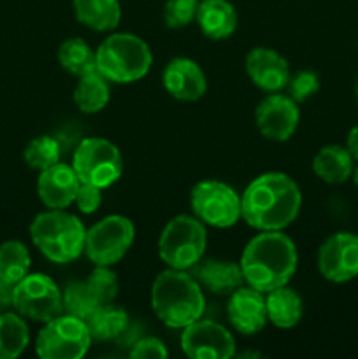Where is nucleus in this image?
<instances>
[{"label": "nucleus", "mask_w": 358, "mask_h": 359, "mask_svg": "<svg viewBox=\"0 0 358 359\" xmlns=\"http://www.w3.org/2000/svg\"><path fill=\"white\" fill-rule=\"evenodd\" d=\"M300 205V188L283 172L258 175L241 196L242 219L258 231L284 230L297 219Z\"/></svg>", "instance_id": "f257e3e1"}, {"label": "nucleus", "mask_w": 358, "mask_h": 359, "mask_svg": "<svg viewBox=\"0 0 358 359\" xmlns=\"http://www.w3.org/2000/svg\"><path fill=\"white\" fill-rule=\"evenodd\" d=\"M248 286L269 293L286 286L298 265L295 242L283 231H262L246 244L239 262Z\"/></svg>", "instance_id": "f03ea898"}, {"label": "nucleus", "mask_w": 358, "mask_h": 359, "mask_svg": "<svg viewBox=\"0 0 358 359\" xmlns=\"http://www.w3.org/2000/svg\"><path fill=\"white\" fill-rule=\"evenodd\" d=\"M151 309L165 326L185 330L206 311L202 286L186 270H164L151 286Z\"/></svg>", "instance_id": "7ed1b4c3"}, {"label": "nucleus", "mask_w": 358, "mask_h": 359, "mask_svg": "<svg viewBox=\"0 0 358 359\" xmlns=\"http://www.w3.org/2000/svg\"><path fill=\"white\" fill-rule=\"evenodd\" d=\"M30 238L49 262L63 265L77 259L84 251L86 228L65 209H49L34 217Z\"/></svg>", "instance_id": "20e7f679"}, {"label": "nucleus", "mask_w": 358, "mask_h": 359, "mask_svg": "<svg viewBox=\"0 0 358 359\" xmlns=\"http://www.w3.org/2000/svg\"><path fill=\"white\" fill-rule=\"evenodd\" d=\"M97 70L116 84H130L142 79L151 69L153 55L146 42L133 34H112L95 51Z\"/></svg>", "instance_id": "39448f33"}, {"label": "nucleus", "mask_w": 358, "mask_h": 359, "mask_svg": "<svg viewBox=\"0 0 358 359\" xmlns=\"http://www.w3.org/2000/svg\"><path fill=\"white\" fill-rule=\"evenodd\" d=\"M207 248V231L197 216L181 214L165 224L158 238V255L168 269H193Z\"/></svg>", "instance_id": "423d86ee"}, {"label": "nucleus", "mask_w": 358, "mask_h": 359, "mask_svg": "<svg viewBox=\"0 0 358 359\" xmlns=\"http://www.w3.org/2000/svg\"><path fill=\"white\" fill-rule=\"evenodd\" d=\"M72 168L81 182L109 188L123 174V156L107 139L88 137L79 142L72 156Z\"/></svg>", "instance_id": "0eeeda50"}, {"label": "nucleus", "mask_w": 358, "mask_h": 359, "mask_svg": "<svg viewBox=\"0 0 358 359\" xmlns=\"http://www.w3.org/2000/svg\"><path fill=\"white\" fill-rule=\"evenodd\" d=\"M90 344L86 323L63 312L44 323L35 340V353L42 359H79L88 353Z\"/></svg>", "instance_id": "6e6552de"}, {"label": "nucleus", "mask_w": 358, "mask_h": 359, "mask_svg": "<svg viewBox=\"0 0 358 359\" xmlns=\"http://www.w3.org/2000/svg\"><path fill=\"white\" fill-rule=\"evenodd\" d=\"M135 238L132 221L119 214L104 217L86 230L84 252L95 265L112 266L125 258Z\"/></svg>", "instance_id": "1a4fd4ad"}, {"label": "nucleus", "mask_w": 358, "mask_h": 359, "mask_svg": "<svg viewBox=\"0 0 358 359\" xmlns=\"http://www.w3.org/2000/svg\"><path fill=\"white\" fill-rule=\"evenodd\" d=\"M190 205L193 214L214 228H230L242 217L241 196L234 188L221 181L197 182L190 193Z\"/></svg>", "instance_id": "9d476101"}, {"label": "nucleus", "mask_w": 358, "mask_h": 359, "mask_svg": "<svg viewBox=\"0 0 358 359\" xmlns=\"http://www.w3.org/2000/svg\"><path fill=\"white\" fill-rule=\"evenodd\" d=\"M13 309L25 319L48 323L63 314L62 290L44 273H28L14 284Z\"/></svg>", "instance_id": "9b49d317"}, {"label": "nucleus", "mask_w": 358, "mask_h": 359, "mask_svg": "<svg viewBox=\"0 0 358 359\" xmlns=\"http://www.w3.org/2000/svg\"><path fill=\"white\" fill-rule=\"evenodd\" d=\"M319 273L333 284H344L358 277V235L337 231L318 251Z\"/></svg>", "instance_id": "f8f14e48"}, {"label": "nucleus", "mask_w": 358, "mask_h": 359, "mask_svg": "<svg viewBox=\"0 0 358 359\" xmlns=\"http://www.w3.org/2000/svg\"><path fill=\"white\" fill-rule=\"evenodd\" d=\"M181 349L192 359H230L235 356V339L220 323L200 318L181 333Z\"/></svg>", "instance_id": "ddd939ff"}, {"label": "nucleus", "mask_w": 358, "mask_h": 359, "mask_svg": "<svg viewBox=\"0 0 358 359\" xmlns=\"http://www.w3.org/2000/svg\"><path fill=\"white\" fill-rule=\"evenodd\" d=\"M255 119L258 132L265 139L284 142L291 139L297 130L300 111L297 107V102L291 100L288 95L270 93L256 105Z\"/></svg>", "instance_id": "4468645a"}, {"label": "nucleus", "mask_w": 358, "mask_h": 359, "mask_svg": "<svg viewBox=\"0 0 358 359\" xmlns=\"http://www.w3.org/2000/svg\"><path fill=\"white\" fill-rule=\"evenodd\" d=\"M244 69L251 83L267 93L284 90L291 76L286 58L269 48L251 49L246 56Z\"/></svg>", "instance_id": "2eb2a0df"}, {"label": "nucleus", "mask_w": 358, "mask_h": 359, "mask_svg": "<svg viewBox=\"0 0 358 359\" xmlns=\"http://www.w3.org/2000/svg\"><path fill=\"white\" fill-rule=\"evenodd\" d=\"M227 316L230 325L242 335L260 333L269 321L263 293L251 286H241L230 294Z\"/></svg>", "instance_id": "dca6fc26"}, {"label": "nucleus", "mask_w": 358, "mask_h": 359, "mask_svg": "<svg viewBox=\"0 0 358 359\" xmlns=\"http://www.w3.org/2000/svg\"><path fill=\"white\" fill-rule=\"evenodd\" d=\"M164 88L171 97L181 102H195L204 97L207 90V79L197 62L190 58H174L165 65Z\"/></svg>", "instance_id": "f3484780"}, {"label": "nucleus", "mask_w": 358, "mask_h": 359, "mask_svg": "<svg viewBox=\"0 0 358 359\" xmlns=\"http://www.w3.org/2000/svg\"><path fill=\"white\" fill-rule=\"evenodd\" d=\"M79 177L72 165L56 163L41 172L37 179V195L48 209H67L76 200Z\"/></svg>", "instance_id": "a211bd4d"}, {"label": "nucleus", "mask_w": 358, "mask_h": 359, "mask_svg": "<svg viewBox=\"0 0 358 359\" xmlns=\"http://www.w3.org/2000/svg\"><path fill=\"white\" fill-rule=\"evenodd\" d=\"M193 277L207 291L220 297H230L235 290L244 286V276L239 263L228 259H204L193 266Z\"/></svg>", "instance_id": "6ab92c4d"}, {"label": "nucleus", "mask_w": 358, "mask_h": 359, "mask_svg": "<svg viewBox=\"0 0 358 359\" xmlns=\"http://www.w3.org/2000/svg\"><path fill=\"white\" fill-rule=\"evenodd\" d=\"M195 21L206 37L221 41L237 28V11L228 0H200Z\"/></svg>", "instance_id": "aec40b11"}, {"label": "nucleus", "mask_w": 358, "mask_h": 359, "mask_svg": "<svg viewBox=\"0 0 358 359\" xmlns=\"http://www.w3.org/2000/svg\"><path fill=\"white\" fill-rule=\"evenodd\" d=\"M354 158L346 146L330 144L321 147L312 158V172L326 184H343L351 179Z\"/></svg>", "instance_id": "412c9836"}, {"label": "nucleus", "mask_w": 358, "mask_h": 359, "mask_svg": "<svg viewBox=\"0 0 358 359\" xmlns=\"http://www.w3.org/2000/svg\"><path fill=\"white\" fill-rule=\"evenodd\" d=\"M267 319L281 330L293 328L304 314V302L300 294L288 286L276 287L265 297Z\"/></svg>", "instance_id": "4be33fe9"}, {"label": "nucleus", "mask_w": 358, "mask_h": 359, "mask_svg": "<svg viewBox=\"0 0 358 359\" xmlns=\"http://www.w3.org/2000/svg\"><path fill=\"white\" fill-rule=\"evenodd\" d=\"M77 21L95 32L114 30L121 20L119 0H74Z\"/></svg>", "instance_id": "5701e85b"}, {"label": "nucleus", "mask_w": 358, "mask_h": 359, "mask_svg": "<svg viewBox=\"0 0 358 359\" xmlns=\"http://www.w3.org/2000/svg\"><path fill=\"white\" fill-rule=\"evenodd\" d=\"M111 100V83L98 70L79 77L74 90V102L84 114L100 112Z\"/></svg>", "instance_id": "b1692460"}, {"label": "nucleus", "mask_w": 358, "mask_h": 359, "mask_svg": "<svg viewBox=\"0 0 358 359\" xmlns=\"http://www.w3.org/2000/svg\"><path fill=\"white\" fill-rule=\"evenodd\" d=\"M128 321L130 319L126 311H123L121 307L111 302V304L98 305L97 311L84 323H86L91 340L109 342V340H116V337L123 332Z\"/></svg>", "instance_id": "393cba45"}, {"label": "nucleus", "mask_w": 358, "mask_h": 359, "mask_svg": "<svg viewBox=\"0 0 358 359\" xmlns=\"http://www.w3.org/2000/svg\"><path fill=\"white\" fill-rule=\"evenodd\" d=\"M30 342V332L23 316L18 312H0V359L21 356Z\"/></svg>", "instance_id": "a878e982"}, {"label": "nucleus", "mask_w": 358, "mask_h": 359, "mask_svg": "<svg viewBox=\"0 0 358 359\" xmlns=\"http://www.w3.org/2000/svg\"><path fill=\"white\" fill-rule=\"evenodd\" d=\"M58 62L63 70L72 76H84V74L97 70V56L93 49L79 37H70L63 41L58 48Z\"/></svg>", "instance_id": "bb28decb"}, {"label": "nucleus", "mask_w": 358, "mask_h": 359, "mask_svg": "<svg viewBox=\"0 0 358 359\" xmlns=\"http://www.w3.org/2000/svg\"><path fill=\"white\" fill-rule=\"evenodd\" d=\"M32 258L27 245L20 241H7L0 245V279L18 284L30 273Z\"/></svg>", "instance_id": "cd10ccee"}, {"label": "nucleus", "mask_w": 358, "mask_h": 359, "mask_svg": "<svg viewBox=\"0 0 358 359\" xmlns=\"http://www.w3.org/2000/svg\"><path fill=\"white\" fill-rule=\"evenodd\" d=\"M63 294V312L74 318L81 319V321H86L100 304L95 298V294L91 293V290L88 287L86 280L81 283V280H74L65 286V290L62 291Z\"/></svg>", "instance_id": "c85d7f7f"}, {"label": "nucleus", "mask_w": 358, "mask_h": 359, "mask_svg": "<svg viewBox=\"0 0 358 359\" xmlns=\"http://www.w3.org/2000/svg\"><path fill=\"white\" fill-rule=\"evenodd\" d=\"M60 156H62V147L51 135H39L32 139L23 153L25 163L37 172L60 163Z\"/></svg>", "instance_id": "c756f323"}, {"label": "nucleus", "mask_w": 358, "mask_h": 359, "mask_svg": "<svg viewBox=\"0 0 358 359\" xmlns=\"http://www.w3.org/2000/svg\"><path fill=\"white\" fill-rule=\"evenodd\" d=\"M86 284L100 305L111 304V302H114V298L118 297L119 283L116 273L111 270V266L95 265V269L91 270V273L88 276Z\"/></svg>", "instance_id": "7c9ffc66"}, {"label": "nucleus", "mask_w": 358, "mask_h": 359, "mask_svg": "<svg viewBox=\"0 0 358 359\" xmlns=\"http://www.w3.org/2000/svg\"><path fill=\"white\" fill-rule=\"evenodd\" d=\"M200 0H167L164 7V21L168 28H185L197 18Z\"/></svg>", "instance_id": "2f4dec72"}, {"label": "nucleus", "mask_w": 358, "mask_h": 359, "mask_svg": "<svg viewBox=\"0 0 358 359\" xmlns=\"http://www.w3.org/2000/svg\"><path fill=\"white\" fill-rule=\"evenodd\" d=\"M319 90V76L312 70H298L297 74L290 76L286 84L288 97L297 104H304L309 98L314 97Z\"/></svg>", "instance_id": "473e14b6"}, {"label": "nucleus", "mask_w": 358, "mask_h": 359, "mask_svg": "<svg viewBox=\"0 0 358 359\" xmlns=\"http://www.w3.org/2000/svg\"><path fill=\"white\" fill-rule=\"evenodd\" d=\"M130 358L133 359H147V358H158L164 359L168 356V351L165 344L157 337H142L135 346L130 349Z\"/></svg>", "instance_id": "72a5a7b5"}, {"label": "nucleus", "mask_w": 358, "mask_h": 359, "mask_svg": "<svg viewBox=\"0 0 358 359\" xmlns=\"http://www.w3.org/2000/svg\"><path fill=\"white\" fill-rule=\"evenodd\" d=\"M74 203L83 214H93L102 203V188L88 184V182H81Z\"/></svg>", "instance_id": "f704fd0d"}, {"label": "nucleus", "mask_w": 358, "mask_h": 359, "mask_svg": "<svg viewBox=\"0 0 358 359\" xmlns=\"http://www.w3.org/2000/svg\"><path fill=\"white\" fill-rule=\"evenodd\" d=\"M144 337V326L139 321H128V325L123 328V332L116 337L114 342L121 349H132L137 342Z\"/></svg>", "instance_id": "c9c22d12"}, {"label": "nucleus", "mask_w": 358, "mask_h": 359, "mask_svg": "<svg viewBox=\"0 0 358 359\" xmlns=\"http://www.w3.org/2000/svg\"><path fill=\"white\" fill-rule=\"evenodd\" d=\"M14 302V284L0 279V312H7L13 309Z\"/></svg>", "instance_id": "e433bc0d"}, {"label": "nucleus", "mask_w": 358, "mask_h": 359, "mask_svg": "<svg viewBox=\"0 0 358 359\" xmlns=\"http://www.w3.org/2000/svg\"><path fill=\"white\" fill-rule=\"evenodd\" d=\"M346 147L350 149V153L353 154L354 161H358V125H354L353 128L350 130V133H347Z\"/></svg>", "instance_id": "4c0bfd02"}, {"label": "nucleus", "mask_w": 358, "mask_h": 359, "mask_svg": "<svg viewBox=\"0 0 358 359\" xmlns=\"http://www.w3.org/2000/svg\"><path fill=\"white\" fill-rule=\"evenodd\" d=\"M351 181H353V184L358 188V165H354L353 174H351Z\"/></svg>", "instance_id": "58836bf2"}, {"label": "nucleus", "mask_w": 358, "mask_h": 359, "mask_svg": "<svg viewBox=\"0 0 358 359\" xmlns=\"http://www.w3.org/2000/svg\"><path fill=\"white\" fill-rule=\"evenodd\" d=\"M354 98H357V102H358V77H357V81H354Z\"/></svg>", "instance_id": "ea45409f"}]
</instances>
